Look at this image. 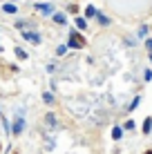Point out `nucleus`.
I'll return each mask as SVG.
<instances>
[{
    "mask_svg": "<svg viewBox=\"0 0 152 154\" xmlns=\"http://www.w3.org/2000/svg\"><path fill=\"white\" fill-rule=\"evenodd\" d=\"M74 23H76V27H78V29H85V27H87V23H85L83 18H76Z\"/></svg>",
    "mask_w": 152,
    "mask_h": 154,
    "instance_id": "10",
    "label": "nucleus"
},
{
    "mask_svg": "<svg viewBox=\"0 0 152 154\" xmlns=\"http://www.w3.org/2000/svg\"><path fill=\"white\" fill-rule=\"evenodd\" d=\"M96 14H98V11H96V9L92 7V5H90L87 9H85V16H90V18H92V16H96Z\"/></svg>",
    "mask_w": 152,
    "mask_h": 154,
    "instance_id": "11",
    "label": "nucleus"
},
{
    "mask_svg": "<svg viewBox=\"0 0 152 154\" xmlns=\"http://www.w3.org/2000/svg\"><path fill=\"white\" fill-rule=\"evenodd\" d=\"M43 100H45L47 105H54V96H51L49 92H45V94H43Z\"/></svg>",
    "mask_w": 152,
    "mask_h": 154,
    "instance_id": "8",
    "label": "nucleus"
},
{
    "mask_svg": "<svg viewBox=\"0 0 152 154\" xmlns=\"http://www.w3.org/2000/svg\"><path fill=\"white\" fill-rule=\"evenodd\" d=\"M23 130H25V121L18 119V121H16V125H14V130H11V134H20Z\"/></svg>",
    "mask_w": 152,
    "mask_h": 154,
    "instance_id": "3",
    "label": "nucleus"
},
{
    "mask_svg": "<svg viewBox=\"0 0 152 154\" xmlns=\"http://www.w3.org/2000/svg\"><path fill=\"white\" fill-rule=\"evenodd\" d=\"M121 136H123V130H121V127H114V130H112V139H114V141H119Z\"/></svg>",
    "mask_w": 152,
    "mask_h": 154,
    "instance_id": "6",
    "label": "nucleus"
},
{
    "mask_svg": "<svg viewBox=\"0 0 152 154\" xmlns=\"http://www.w3.org/2000/svg\"><path fill=\"white\" fill-rule=\"evenodd\" d=\"M145 49H148L150 54H152V40H145Z\"/></svg>",
    "mask_w": 152,
    "mask_h": 154,
    "instance_id": "15",
    "label": "nucleus"
},
{
    "mask_svg": "<svg viewBox=\"0 0 152 154\" xmlns=\"http://www.w3.org/2000/svg\"><path fill=\"white\" fill-rule=\"evenodd\" d=\"M54 23H58V25H65V23H67L65 14H54Z\"/></svg>",
    "mask_w": 152,
    "mask_h": 154,
    "instance_id": "5",
    "label": "nucleus"
},
{
    "mask_svg": "<svg viewBox=\"0 0 152 154\" xmlns=\"http://www.w3.org/2000/svg\"><path fill=\"white\" fill-rule=\"evenodd\" d=\"M16 56H18L20 60H25V58H27V51H23V49L18 47V49H16Z\"/></svg>",
    "mask_w": 152,
    "mask_h": 154,
    "instance_id": "12",
    "label": "nucleus"
},
{
    "mask_svg": "<svg viewBox=\"0 0 152 154\" xmlns=\"http://www.w3.org/2000/svg\"><path fill=\"white\" fill-rule=\"evenodd\" d=\"M83 45H85V40H83L81 36H74V34L70 36V45H67V47H72V49H81Z\"/></svg>",
    "mask_w": 152,
    "mask_h": 154,
    "instance_id": "1",
    "label": "nucleus"
},
{
    "mask_svg": "<svg viewBox=\"0 0 152 154\" xmlns=\"http://www.w3.org/2000/svg\"><path fill=\"white\" fill-rule=\"evenodd\" d=\"M145 154H152V150H148V152H145Z\"/></svg>",
    "mask_w": 152,
    "mask_h": 154,
    "instance_id": "16",
    "label": "nucleus"
},
{
    "mask_svg": "<svg viewBox=\"0 0 152 154\" xmlns=\"http://www.w3.org/2000/svg\"><path fill=\"white\" fill-rule=\"evenodd\" d=\"M152 130V119H145L143 121V132H150Z\"/></svg>",
    "mask_w": 152,
    "mask_h": 154,
    "instance_id": "9",
    "label": "nucleus"
},
{
    "mask_svg": "<svg viewBox=\"0 0 152 154\" xmlns=\"http://www.w3.org/2000/svg\"><path fill=\"white\" fill-rule=\"evenodd\" d=\"M23 38H27V40H31V42H40V36L34 34V31H23Z\"/></svg>",
    "mask_w": 152,
    "mask_h": 154,
    "instance_id": "2",
    "label": "nucleus"
},
{
    "mask_svg": "<svg viewBox=\"0 0 152 154\" xmlns=\"http://www.w3.org/2000/svg\"><path fill=\"white\" fill-rule=\"evenodd\" d=\"M67 49H70V47H65V45H63V47H58V49H56V54H58V56H63Z\"/></svg>",
    "mask_w": 152,
    "mask_h": 154,
    "instance_id": "13",
    "label": "nucleus"
},
{
    "mask_svg": "<svg viewBox=\"0 0 152 154\" xmlns=\"http://www.w3.org/2000/svg\"><path fill=\"white\" fill-rule=\"evenodd\" d=\"M36 11H40V14H49V11H51V5H36Z\"/></svg>",
    "mask_w": 152,
    "mask_h": 154,
    "instance_id": "4",
    "label": "nucleus"
},
{
    "mask_svg": "<svg viewBox=\"0 0 152 154\" xmlns=\"http://www.w3.org/2000/svg\"><path fill=\"white\" fill-rule=\"evenodd\" d=\"M2 11H5V14H16V7L7 2V5H2Z\"/></svg>",
    "mask_w": 152,
    "mask_h": 154,
    "instance_id": "7",
    "label": "nucleus"
},
{
    "mask_svg": "<svg viewBox=\"0 0 152 154\" xmlns=\"http://www.w3.org/2000/svg\"><path fill=\"white\" fill-rule=\"evenodd\" d=\"M139 103H141V98H134V103H130V109H134V107H137Z\"/></svg>",
    "mask_w": 152,
    "mask_h": 154,
    "instance_id": "14",
    "label": "nucleus"
}]
</instances>
